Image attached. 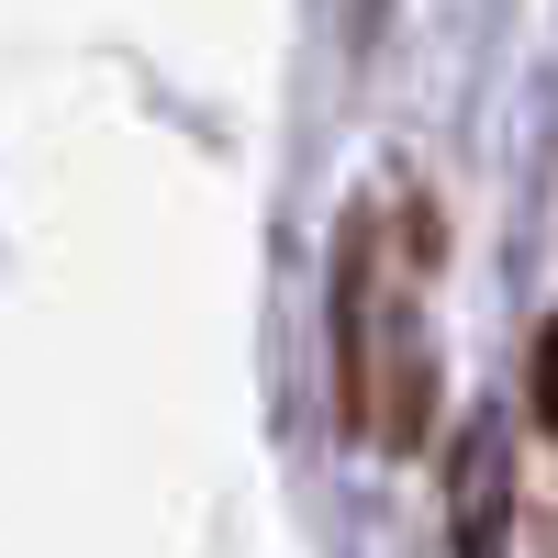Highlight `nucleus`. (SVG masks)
I'll use <instances>...</instances> for the list:
<instances>
[{
	"instance_id": "f257e3e1",
	"label": "nucleus",
	"mask_w": 558,
	"mask_h": 558,
	"mask_svg": "<svg viewBox=\"0 0 558 558\" xmlns=\"http://www.w3.org/2000/svg\"><path fill=\"white\" fill-rule=\"evenodd\" d=\"M536 413H547V436H558V313H547V336H536Z\"/></svg>"
}]
</instances>
